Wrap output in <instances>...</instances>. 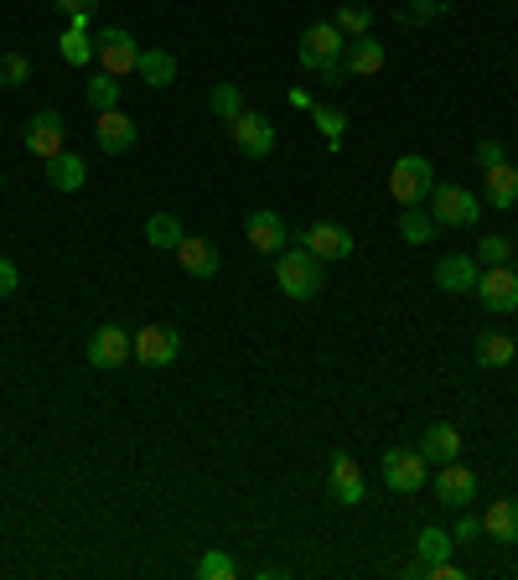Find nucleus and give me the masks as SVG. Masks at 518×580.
Listing matches in <instances>:
<instances>
[{
  "label": "nucleus",
  "mask_w": 518,
  "mask_h": 580,
  "mask_svg": "<svg viewBox=\"0 0 518 580\" xmlns=\"http://www.w3.org/2000/svg\"><path fill=\"white\" fill-rule=\"evenodd\" d=\"M275 285L291 300H317L321 296V260L306 255V249H280L275 255Z\"/></svg>",
  "instance_id": "nucleus-1"
},
{
  "label": "nucleus",
  "mask_w": 518,
  "mask_h": 580,
  "mask_svg": "<svg viewBox=\"0 0 518 580\" xmlns=\"http://www.w3.org/2000/svg\"><path fill=\"white\" fill-rule=\"evenodd\" d=\"M342 52H348V37H342L332 21H311L296 42V58L301 68H311V73H327V68H338Z\"/></svg>",
  "instance_id": "nucleus-2"
},
{
  "label": "nucleus",
  "mask_w": 518,
  "mask_h": 580,
  "mask_svg": "<svg viewBox=\"0 0 518 580\" xmlns=\"http://www.w3.org/2000/svg\"><path fill=\"white\" fill-rule=\"evenodd\" d=\"M431 187H436V166L425 156H399L395 166H389V198L399 202V208H415V202L431 198Z\"/></svg>",
  "instance_id": "nucleus-3"
},
{
  "label": "nucleus",
  "mask_w": 518,
  "mask_h": 580,
  "mask_svg": "<svg viewBox=\"0 0 518 580\" xmlns=\"http://www.w3.org/2000/svg\"><path fill=\"white\" fill-rule=\"evenodd\" d=\"M425 208L440 218V228H478V218H482V202L467 187H457V181H436Z\"/></svg>",
  "instance_id": "nucleus-4"
},
{
  "label": "nucleus",
  "mask_w": 518,
  "mask_h": 580,
  "mask_svg": "<svg viewBox=\"0 0 518 580\" xmlns=\"http://www.w3.org/2000/svg\"><path fill=\"white\" fill-rule=\"evenodd\" d=\"M83 358L94 363L99 374H115V368H125V363L136 358V338H130L125 327H115V321H109V327H94V332H89V347H83Z\"/></svg>",
  "instance_id": "nucleus-5"
},
{
  "label": "nucleus",
  "mask_w": 518,
  "mask_h": 580,
  "mask_svg": "<svg viewBox=\"0 0 518 580\" xmlns=\"http://www.w3.org/2000/svg\"><path fill=\"white\" fill-rule=\"evenodd\" d=\"M94 58H99L104 73L125 79V73H136L140 68V47L125 26H104V32H94Z\"/></svg>",
  "instance_id": "nucleus-6"
},
{
  "label": "nucleus",
  "mask_w": 518,
  "mask_h": 580,
  "mask_svg": "<svg viewBox=\"0 0 518 580\" xmlns=\"http://www.w3.org/2000/svg\"><path fill=\"white\" fill-rule=\"evenodd\" d=\"M478 300H482V311H493V317L518 311V270L514 264H487L478 275Z\"/></svg>",
  "instance_id": "nucleus-7"
},
{
  "label": "nucleus",
  "mask_w": 518,
  "mask_h": 580,
  "mask_svg": "<svg viewBox=\"0 0 518 580\" xmlns=\"http://www.w3.org/2000/svg\"><path fill=\"white\" fill-rule=\"evenodd\" d=\"M181 358V332L177 327H140L136 332V363H145V368H172V363Z\"/></svg>",
  "instance_id": "nucleus-8"
},
{
  "label": "nucleus",
  "mask_w": 518,
  "mask_h": 580,
  "mask_svg": "<svg viewBox=\"0 0 518 580\" xmlns=\"http://www.w3.org/2000/svg\"><path fill=\"white\" fill-rule=\"evenodd\" d=\"M228 135H234V145H239L244 156H255V161L275 156V125L264 120L259 109H244L239 120H228Z\"/></svg>",
  "instance_id": "nucleus-9"
},
{
  "label": "nucleus",
  "mask_w": 518,
  "mask_h": 580,
  "mask_svg": "<svg viewBox=\"0 0 518 580\" xmlns=\"http://www.w3.org/2000/svg\"><path fill=\"white\" fill-rule=\"evenodd\" d=\"M384 487H389V493H420V487H425V457L410 451V446L384 451Z\"/></svg>",
  "instance_id": "nucleus-10"
},
{
  "label": "nucleus",
  "mask_w": 518,
  "mask_h": 580,
  "mask_svg": "<svg viewBox=\"0 0 518 580\" xmlns=\"http://www.w3.org/2000/svg\"><path fill=\"white\" fill-rule=\"evenodd\" d=\"M301 249H306V255H317L321 264L327 260H348V255H353V234H348V228H342V223H311V228H301Z\"/></svg>",
  "instance_id": "nucleus-11"
},
{
  "label": "nucleus",
  "mask_w": 518,
  "mask_h": 580,
  "mask_svg": "<svg viewBox=\"0 0 518 580\" xmlns=\"http://www.w3.org/2000/svg\"><path fill=\"white\" fill-rule=\"evenodd\" d=\"M472 498H478V472L461 466V461H446L436 472V502H446V508H472Z\"/></svg>",
  "instance_id": "nucleus-12"
},
{
  "label": "nucleus",
  "mask_w": 518,
  "mask_h": 580,
  "mask_svg": "<svg viewBox=\"0 0 518 580\" xmlns=\"http://www.w3.org/2000/svg\"><path fill=\"white\" fill-rule=\"evenodd\" d=\"M62 135H68V125H62L58 109H37V115H32V125H26V151H32V156H42V161H52L58 151H68V145H62Z\"/></svg>",
  "instance_id": "nucleus-13"
},
{
  "label": "nucleus",
  "mask_w": 518,
  "mask_h": 580,
  "mask_svg": "<svg viewBox=\"0 0 518 580\" xmlns=\"http://www.w3.org/2000/svg\"><path fill=\"white\" fill-rule=\"evenodd\" d=\"M94 141H99L104 156H125L136 145V120L125 109H99L94 115Z\"/></svg>",
  "instance_id": "nucleus-14"
},
{
  "label": "nucleus",
  "mask_w": 518,
  "mask_h": 580,
  "mask_svg": "<svg viewBox=\"0 0 518 580\" xmlns=\"http://www.w3.org/2000/svg\"><path fill=\"white\" fill-rule=\"evenodd\" d=\"M478 275H482L478 255H440L436 260V291H446V296L478 291Z\"/></svg>",
  "instance_id": "nucleus-15"
},
{
  "label": "nucleus",
  "mask_w": 518,
  "mask_h": 580,
  "mask_svg": "<svg viewBox=\"0 0 518 580\" xmlns=\"http://www.w3.org/2000/svg\"><path fill=\"white\" fill-rule=\"evenodd\" d=\"M244 239H249V249H259V255H280L291 234H285V218H280V213L255 208V213L244 218Z\"/></svg>",
  "instance_id": "nucleus-16"
},
{
  "label": "nucleus",
  "mask_w": 518,
  "mask_h": 580,
  "mask_svg": "<svg viewBox=\"0 0 518 580\" xmlns=\"http://www.w3.org/2000/svg\"><path fill=\"white\" fill-rule=\"evenodd\" d=\"M327 487H332V498H338L342 508H358L363 493H368V487H363L358 461L348 457V451H338V457H332V466H327Z\"/></svg>",
  "instance_id": "nucleus-17"
},
{
  "label": "nucleus",
  "mask_w": 518,
  "mask_h": 580,
  "mask_svg": "<svg viewBox=\"0 0 518 580\" xmlns=\"http://www.w3.org/2000/svg\"><path fill=\"white\" fill-rule=\"evenodd\" d=\"M415 451L425 457V466H446V461L461 457V430H457V425H446V421L425 425V436H420Z\"/></svg>",
  "instance_id": "nucleus-18"
},
{
  "label": "nucleus",
  "mask_w": 518,
  "mask_h": 580,
  "mask_svg": "<svg viewBox=\"0 0 518 580\" xmlns=\"http://www.w3.org/2000/svg\"><path fill=\"white\" fill-rule=\"evenodd\" d=\"M342 68H348V79H374L384 73V42L368 32V37H353L348 42V52H342Z\"/></svg>",
  "instance_id": "nucleus-19"
},
{
  "label": "nucleus",
  "mask_w": 518,
  "mask_h": 580,
  "mask_svg": "<svg viewBox=\"0 0 518 580\" xmlns=\"http://www.w3.org/2000/svg\"><path fill=\"white\" fill-rule=\"evenodd\" d=\"M482 177H487V181H482V198H487V208H503V213H508V208L518 202V166L503 156L498 166H487Z\"/></svg>",
  "instance_id": "nucleus-20"
},
{
  "label": "nucleus",
  "mask_w": 518,
  "mask_h": 580,
  "mask_svg": "<svg viewBox=\"0 0 518 580\" xmlns=\"http://www.w3.org/2000/svg\"><path fill=\"white\" fill-rule=\"evenodd\" d=\"M94 16H68V32L58 37V52L68 68H89L94 62V37H89Z\"/></svg>",
  "instance_id": "nucleus-21"
},
{
  "label": "nucleus",
  "mask_w": 518,
  "mask_h": 580,
  "mask_svg": "<svg viewBox=\"0 0 518 580\" xmlns=\"http://www.w3.org/2000/svg\"><path fill=\"white\" fill-rule=\"evenodd\" d=\"M172 255H177V264L187 270V275H198V281H213V275H219V249H213L208 239H192V234H187Z\"/></svg>",
  "instance_id": "nucleus-22"
},
{
  "label": "nucleus",
  "mask_w": 518,
  "mask_h": 580,
  "mask_svg": "<svg viewBox=\"0 0 518 580\" xmlns=\"http://www.w3.org/2000/svg\"><path fill=\"white\" fill-rule=\"evenodd\" d=\"M440 234V218L425 208V202H415V208H399V239L415 244V249H425V244H436Z\"/></svg>",
  "instance_id": "nucleus-23"
},
{
  "label": "nucleus",
  "mask_w": 518,
  "mask_h": 580,
  "mask_svg": "<svg viewBox=\"0 0 518 580\" xmlns=\"http://www.w3.org/2000/svg\"><path fill=\"white\" fill-rule=\"evenodd\" d=\"M482 540L493 544H518V502L514 498H498L487 513H482Z\"/></svg>",
  "instance_id": "nucleus-24"
},
{
  "label": "nucleus",
  "mask_w": 518,
  "mask_h": 580,
  "mask_svg": "<svg viewBox=\"0 0 518 580\" xmlns=\"http://www.w3.org/2000/svg\"><path fill=\"white\" fill-rule=\"evenodd\" d=\"M47 181H52V192H79L83 181H89V161L79 151H58V156L47 161Z\"/></svg>",
  "instance_id": "nucleus-25"
},
{
  "label": "nucleus",
  "mask_w": 518,
  "mask_h": 580,
  "mask_svg": "<svg viewBox=\"0 0 518 580\" xmlns=\"http://www.w3.org/2000/svg\"><path fill=\"white\" fill-rule=\"evenodd\" d=\"M140 83L145 88H172L177 83V58L166 52V47H140Z\"/></svg>",
  "instance_id": "nucleus-26"
},
{
  "label": "nucleus",
  "mask_w": 518,
  "mask_h": 580,
  "mask_svg": "<svg viewBox=\"0 0 518 580\" xmlns=\"http://www.w3.org/2000/svg\"><path fill=\"white\" fill-rule=\"evenodd\" d=\"M457 555V540H451V529H436V523H425L420 529V540H415V560L431 570V565H446Z\"/></svg>",
  "instance_id": "nucleus-27"
},
{
  "label": "nucleus",
  "mask_w": 518,
  "mask_h": 580,
  "mask_svg": "<svg viewBox=\"0 0 518 580\" xmlns=\"http://www.w3.org/2000/svg\"><path fill=\"white\" fill-rule=\"evenodd\" d=\"M472 353H478L482 368H508V363L518 358V342L508 338V332H482Z\"/></svg>",
  "instance_id": "nucleus-28"
},
{
  "label": "nucleus",
  "mask_w": 518,
  "mask_h": 580,
  "mask_svg": "<svg viewBox=\"0 0 518 580\" xmlns=\"http://www.w3.org/2000/svg\"><path fill=\"white\" fill-rule=\"evenodd\" d=\"M181 239H187V228H181L177 213H151L145 218V244L151 249H177Z\"/></svg>",
  "instance_id": "nucleus-29"
},
{
  "label": "nucleus",
  "mask_w": 518,
  "mask_h": 580,
  "mask_svg": "<svg viewBox=\"0 0 518 580\" xmlns=\"http://www.w3.org/2000/svg\"><path fill=\"white\" fill-rule=\"evenodd\" d=\"M332 26H338L348 42H353V37H368V32H374V5H358V0H353V5H338Z\"/></svg>",
  "instance_id": "nucleus-30"
},
{
  "label": "nucleus",
  "mask_w": 518,
  "mask_h": 580,
  "mask_svg": "<svg viewBox=\"0 0 518 580\" xmlns=\"http://www.w3.org/2000/svg\"><path fill=\"white\" fill-rule=\"evenodd\" d=\"M208 109H213V115H219L223 125L239 120V115H244V94H239V83H213V88H208Z\"/></svg>",
  "instance_id": "nucleus-31"
},
{
  "label": "nucleus",
  "mask_w": 518,
  "mask_h": 580,
  "mask_svg": "<svg viewBox=\"0 0 518 580\" xmlns=\"http://www.w3.org/2000/svg\"><path fill=\"white\" fill-rule=\"evenodd\" d=\"M83 94H89V109H94V115H99V109H120V79H115V73H104V68L89 79Z\"/></svg>",
  "instance_id": "nucleus-32"
},
{
  "label": "nucleus",
  "mask_w": 518,
  "mask_h": 580,
  "mask_svg": "<svg viewBox=\"0 0 518 580\" xmlns=\"http://www.w3.org/2000/svg\"><path fill=\"white\" fill-rule=\"evenodd\" d=\"M192 576H198V580H239V560H234V555H223V549H202Z\"/></svg>",
  "instance_id": "nucleus-33"
},
{
  "label": "nucleus",
  "mask_w": 518,
  "mask_h": 580,
  "mask_svg": "<svg viewBox=\"0 0 518 580\" xmlns=\"http://www.w3.org/2000/svg\"><path fill=\"white\" fill-rule=\"evenodd\" d=\"M311 120H317L321 141L332 145V151H342V130H348V115H342V109H327V104H317V109H311Z\"/></svg>",
  "instance_id": "nucleus-34"
},
{
  "label": "nucleus",
  "mask_w": 518,
  "mask_h": 580,
  "mask_svg": "<svg viewBox=\"0 0 518 580\" xmlns=\"http://www.w3.org/2000/svg\"><path fill=\"white\" fill-rule=\"evenodd\" d=\"M26 79H32V58L26 52H5L0 58V88H26Z\"/></svg>",
  "instance_id": "nucleus-35"
},
{
  "label": "nucleus",
  "mask_w": 518,
  "mask_h": 580,
  "mask_svg": "<svg viewBox=\"0 0 518 580\" xmlns=\"http://www.w3.org/2000/svg\"><path fill=\"white\" fill-rule=\"evenodd\" d=\"M514 249L518 244L508 239V234H487V239L478 244V264H514Z\"/></svg>",
  "instance_id": "nucleus-36"
},
{
  "label": "nucleus",
  "mask_w": 518,
  "mask_h": 580,
  "mask_svg": "<svg viewBox=\"0 0 518 580\" xmlns=\"http://www.w3.org/2000/svg\"><path fill=\"white\" fill-rule=\"evenodd\" d=\"M478 534H482V519H478V513H467V508H461L457 529H451V540H457V544H472Z\"/></svg>",
  "instance_id": "nucleus-37"
},
{
  "label": "nucleus",
  "mask_w": 518,
  "mask_h": 580,
  "mask_svg": "<svg viewBox=\"0 0 518 580\" xmlns=\"http://www.w3.org/2000/svg\"><path fill=\"white\" fill-rule=\"evenodd\" d=\"M440 11H446V0H410V11H404V21H436Z\"/></svg>",
  "instance_id": "nucleus-38"
},
{
  "label": "nucleus",
  "mask_w": 518,
  "mask_h": 580,
  "mask_svg": "<svg viewBox=\"0 0 518 580\" xmlns=\"http://www.w3.org/2000/svg\"><path fill=\"white\" fill-rule=\"evenodd\" d=\"M16 285H21V275H16V264L0 255V300H11L16 296Z\"/></svg>",
  "instance_id": "nucleus-39"
},
{
  "label": "nucleus",
  "mask_w": 518,
  "mask_h": 580,
  "mask_svg": "<svg viewBox=\"0 0 518 580\" xmlns=\"http://www.w3.org/2000/svg\"><path fill=\"white\" fill-rule=\"evenodd\" d=\"M52 5H58L62 16H94V5H99V0H52Z\"/></svg>",
  "instance_id": "nucleus-40"
},
{
  "label": "nucleus",
  "mask_w": 518,
  "mask_h": 580,
  "mask_svg": "<svg viewBox=\"0 0 518 580\" xmlns=\"http://www.w3.org/2000/svg\"><path fill=\"white\" fill-rule=\"evenodd\" d=\"M498 161H503V145L498 141H482L478 145V166H482V171H487V166H498Z\"/></svg>",
  "instance_id": "nucleus-41"
},
{
  "label": "nucleus",
  "mask_w": 518,
  "mask_h": 580,
  "mask_svg": "<svg viewBox=\"0 0 518 580\" xmlns=\"http://www.w3.org/2000/svg\"><path fill=\"white\" fill-rule=\"evenodd\" d=\"M291 104H296L301 115H311V109H317V99H311V94H306V88H291Z\"/></svg>",
  "instance_id": "nucleus-42"
}]
</instances>
